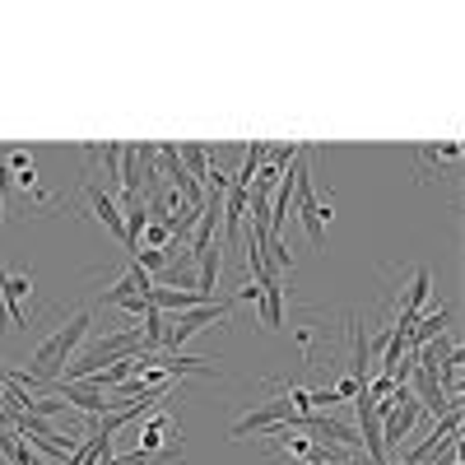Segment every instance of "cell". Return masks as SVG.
Wrapping results in <instances>:
<instances>
[{
	"label": "cell",
	"instance_id": "cell-15",
	"mask_svg": "<svg viewBox=\"0 0 465 465\" xmlns=\"http://www.w3.org/2000/svg\"><path fill=\"white\" fill-rule=\"evenodd\" d=\"M65 410V401L52 391V396H28V405H24V414H43V419H52V414H61Z\"/></svg>",
	"mask_w": 465,
	"mask_h": 465
},
{
	"label": "cell",
	"instance_id": "cell-8",
	"mask_svg": "<svg viewBox=\"0 0 465 465\" xmlns=\"http://www.w3.org/2000/svg\"><path fill=\"white\" fill-rule=\"evenodd\" d=\"M144 302L159 307V312L168 317V312H191V307H201V302H210V298L191 293V289H163V284H153V289L144 293Z\"/></svg>",
	"mask_w": 465,
	"mask_h": 465
},
{
	"label": "cell",
	"instance_id": "cell-1",
	"mask_svg": "<svg viewBox=\"0 0 465 465\" xmlns=\"http://www.w3.org/2000/svg\"><path fill=\"white\" fill-rule=\"evenodd\" d=\"M89 326H94V307H80L56 335H47L43 344L33 349V363H28V377L37 381V386H52L61 372H65V363L74 359V349H80V340L89 335Z\"/></svg>",
	"mask_w": 465,
	"mask_h": 465
},
{
	"label": "cell",
	"instance_id": "cell-6",
	"mask_svg": "<svg viewBox=\"0 0 465 465\" xmlns=\"http://www.w3.org/2000/svg\"><path fill=\"white\" fill-rule=\"evenodd\" d=\"M84 196H89V205H94V214H98V223L112 232L116 242L126 247V223H122V210H116V201L107 196V191L98 186V182H84Z\"/></svg>",
	"mask_w": 465,
	"mask_h": 465
},
{
	"label": "cell",
	"instance_id": "cell-11",
	"mask_svg": "<svg viewBox=\"0 0 465 465\" xmlns=\"http://www.w3.org/2000/svg\"><path fill=\"white\" fill-rule=\"evenodd\" d=\"M447 307H438V312H423L419 322H414V331H410V349H423V344H429V340H438L442 331H447Z\"/></svg>",
	"mask_w": 465,
	"mask_h": 465
},
{
	"label": "cell",
	"instance_id": "cell-13",
	"mask_svg": "<svg viewBox=\"0 0 465 465\" xmlns=\"http://www.w3.org/2000/svg\"><path fill=\"white\" fill-rule=\"evenodd\" d=\"M261 163H265V144H261V140H252V149L242 153L238 177H232V186H252V182H256V173H261Z\"/></svg>",
	"mask_w": 465,
	"mask_h": 465
},
{
	"label": "cell",
	"instance_id": "cell-12",
	"mask_svg": "<svg viewBox=\"0 0 465 465\" xmlns=\"http://www.w3.org/2000/svg\"><path fill=\"white\" fill-rule=\"evenodd\" d=\"M177 159H182V168H186L191 177L205 182V173H210V149H205V144H182Z\"/></svg>",
	"mask_w": 465,
	"mask_h": 465
},
{
	"label": "cell",
	"instance_id": "cell-3",
	"mask_svg": "<svg viewBox=\"0 0 465 465\" xmlns=\"http://www.w3.org/2000/svg\"><path fill=\"white\" fill-rule=\"evenodd\" d=\"M293 414H298V410H293V401H289V396H280V401H265V405L247 410L238 423H232V429H228V438H232V442H242L247 433H270L275 423H289Z\"/></svg>",
	"mask_w": 465,
	"mask_h": 465
},
{
	"label": "cell",
	"instance_id": "cell-9",
	"mask_svg": "<svg viewBox=\"0 0 465 465\" xmlns=\"http://www.w3.org/2000/svg\"><path fill=\"white\" fill-rule=\"evenodd\" d=\"M261 326L265 331H280L284 326V284H280V275H265L261 280Z\"/></svg>",
	"mask_w": 465,
	"mask_h": 465
},
{
	"label": "cell",
	"instance_id": "cell-7",
	"mask_svg": "<svg viewBox=\"0 0 465 465\" xmlns=\"http://www.w3.org/2000/svg\"><path fill=\"white\" fill-rule=\"evenodd\" d=\"M242 219H247V186H228V196H223V247H238V232H242Z\"/></svg>",
	"mask_w": 465,
	"mask_h": 465
},
{
	"label": "cell",
	"instance_id": "cell-14",
	"mask_svg": "<svg viewBox=\"0 0 465 465\" xmlns=\"http://www.w3.org/2000/svg\"><path fill=\"white\" fill-rule=\"evenodd\" d=\"M140 247H144V252H168V247H173V228L159 223V219H149L144 232H140Z\"/></svg>",
	"mask_w": 465,
	"mask_h": 465
},
{
	"label": "cell",
	"instance_id": "cell-4",
	"mask_svg": "<svg viewBox=\"0 0 465 465\" xmlns=\"http://www.w3.org/2000/svg\"><path fill=\"white\" fill-rule=\"evenodd\" d=\"M52 391L65 401V405H74V410H84L89 419H107L116 405L107 401V391H98V386H89V381H52Z\"/></svg>",
	"mask_w": 465,
	"mask_h": 465
},
{
	"label": "cell",
	"instance_id": "cell-5",
	"mask_svg": "<svg viewBox=\"0 0 465 465\" xmlns=\"http://www.w3.org/2000/svg\"><path fill=\"white\" fill-rule=\"evenodd\" d=\"M168 447H182V429H177L173 414H153L144 429H140V447L135 451L153 456V451H168Z\"/></svg>",
	"mask_w": 465,
	"mask_h": 465
},
{
	"label": "cell",
	"instance_id": "cell-16",
	"mask_svg": "<svg viewBox=\"0 0 465 465\" xmlns=\"http://www.w3.org/2000/svg\"><path fill=\"white\" fill-rule=\"evenodd\" d=\"M331 391H335L340 401H354V396H359V381H354V377H340V381L331 386Z\"/></svg>",
	"mask_w": 465,
	"mask_h": 465
},
{
	"label": "cell",
	"instance_id": "cell-2",
	"mask_svg": "<svg viewBox=\"0 0 465 465\" xmlns=\"http://www.w3.org/2000/svg\"><path fill=\"white\" fill-rule=\"evenodd\" d=\"M228 312H232V298H210V302H201V307H191V312H177V317L168 322V335H163V354H177V349L196 335V331H205V326H214V322H228Z\"/></svg>",
	"mask_w": 465,
	"mask_h": 465
},
{
	"label": "cell",
	"instance_id": "cell-10",
	"mask_svg": "<svg viewBox=\"0 0 465 465\" xmlns=\"http://www.w3.org/2000/svg\"><path fill=\"white\" fill-rule=\"evenodd\" d=\"M140 340H144V354H163V335H168V317L159 312V307H144L140 317Z\"/></svg>",
	"mask_w": 465,
	"mask_h": 465
},
{
	"label": "cell",
	"instance_id": "cell-17",
	"mask_svg": "<svg viewBox=\"0 0 465 465\" xmlns=\"http://www.w3.org/2000/svg\"><path fill=\"white\" fill-rule=\"evenodd\" d=\"M232 302H261V284H242L238 293H232Z\"/></svg>",
	"mask_w": 465,
	"mask_h": 465
}]
</instances>
